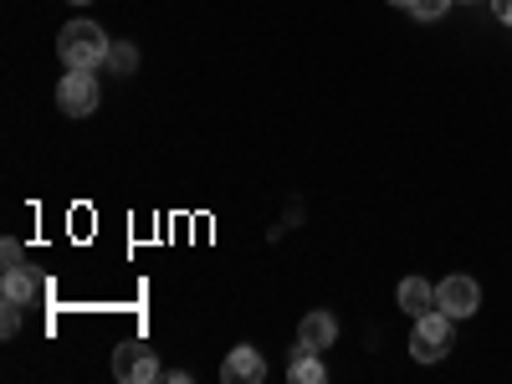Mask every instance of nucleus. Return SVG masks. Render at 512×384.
Here are the masks:
<instances>
[{"instance_id": "423d86ee", "label": "nucleus", "mask_w": 512, "mask_h": 384, "mask_svg": "<svg viewBox=\"0 0 512 384\" xmlns=\"http://www.w3.org/2000/svg\"><path fill=\"white\" fill-rule=\"evenodd\" d=\"M221 379H226V384H262V379H267V359L256 354L251 344H241V349H231V354H226Z\"/></svg>"}, {"instance_id": "4468645a", "label": "nucleus", "mask_w": 512, "mask_h": 384, "mask_svg": "<svg viewBox=\"0 0 512 384\" xmlns=\"http://www.w3.org/2000/svg\"><path fill=\"white\" fill-rule=\"evenodd\" d=\"M0 328H6V338L21 328V303H6V318H0Z\"/></svg>"}, {"instance_id": "1a4fd4ad", "label": "nucleus", "mask_w": 512, "mask_h": 384, "mask_svg": "<svg viewBox=\"0 0 512 384\" xmlns=\"http://www.w3.org/2000/svg\"><path fill=\"white\" fill-rule=\"evenodd\" d=\"M0 292H6V303H31V297L41 292V282H36V272H26V267H6V287H0Z\"/></svg>"}, {"instance_id": "f03ea898", "label": "nucleus", "mask_w": 512, "mask_h": 384, "mask_svg": "<svg viewBox=\"0 0 512 384\" xmlns=\"http://www.w3.org/2000/svg\"><path fill=\"white\" fill-rule=\"evenodd\" d=\"M410 354L420 359V364H436V359H446L451 354V313H425V318H415V338H410Z\"/></svg>"}, {"instance_id": "39448f33", "label": "nucleus", "mask_w": 512, "mask_h": 384, "mask_svg": "<svg viewBox=\"0 0 512 384\" xmlns=\"http://www.w3.org/2000/svg\"><path fill=\"white\" fill-rule=\"evenodd\" d=\"M477 303H482V287H477L472 277H446V282L436 287V308L451 313V318H472Z\"/></svg>"}, {"instance_id": "f8f14e48", "label": "nucleus", "mask_w": 512, "mask_h": 384, "mask_svg": "<svg viewBox=\"0 0 512 384\" xmlns=\"http://www.w3.org/2000/svg\"><path fill=\"white\" fill-rule=\"evenodd\" d=\"M108 62H113L118 72H134V67H139V52H134V47H128V41H118V47L108 52Z\"/></svg>"}, {"instance_id": "ddd939ff", "label": "nucleus", "mask_w": 512, "mask_h": 384, "mask_svg": "<svg viewBox=\"0 0 512 384\" xmlns=\"http://www.w3.org/2000/svg\"><path fill=\"white\" fill-rule=\"evenodd\" d=\"M0 256H6V267H26V246H21V241H11V236L0 241Z\"/></svg>"}, {"instance_id": "f257e3e1", "label": "nucleus", "mask_w": 512, "mask_h": 384, "mask_svg": "<svg viewBox=\"0 0 512 384\" xmlns=\"http://www.w3.org/2000/svg\"><path fill=\"white\" fill-rule=\"evenodd\" d=\"M57 52H62L67 67L93 72V67L108 62V36H103L98 21H72V26H62V36H57Z\"/></svg>"}, {"instance_id": "f3484780", "label": "nucleus", "mask_w": 512, "mask_h": 384, "mask_svg": "<svg viewBox=\"0 0 512 384\" xmlns=\"http://www.w3.org/2000/svg\"><path fill=\"white\" fill-rule=\"evenodd\" d=\"M395 6H410V0H395Z\"/></svg>"}, {"instance_id": "20e7f679", "label": "nucleus", "mask_w": 512, "mask_h": 384, "mask_svg": "<svg viewBox=\"0 0 512 384\" xmlns=\"http://www.w3.org/2000/svg\"><path fill=\"white\" fill-rule=\"evenodd\" d=\"M113 374L123 384H154L159 379V359L149 344H118L113 349Z\"/></svg>"}, {"instance_id": "2eb2a0df", "label": "nucleus", "mask_w": 512, "mask_h": 384, "mask_svg": "<svg viewBox=\"0 0 512 384\" xmlns=\"http://www.w3.org/2000/svg\"><path fill=\"white\" fill-rule=\"evenodd\" d=\"M492 11H497V16H502V21L512 26V0H492Z\"/></svg>"}, {"instance_id": "9b49d317", "label": "nucleus", "mask_w": 512, "mask_h": 384, "mask_svg": "<svg viewBox=\"0 0 512 384\" xmlns=\"http://www.w3.org/2000/svg\"><path fill=\"white\" fill-rule=\"evenodd\" d=\"M451 11V0H410V16L415 21H441Z\"/></svg>"}, {"instance_id": "6e6552de", "label": "nucleus", "mask_w": 512, "mask_h": 384, "mask_svg": "<svg viewBox=\"0 0 512 384\" xmlns=\"http://www.w3.org/2000/svg\"><path fill=\"white\" fill-rule=\"evenodd\" d=\"M395 297H400V313H410V318H425V313H436V287L425 282V277H405Z\"/></svg>"}, {"instance_id": "7ed1b4c3", "label": "nucleus", "mask_w": 512, "mask_h": 384, "mask_svg": "<svg viewBox=\"0 0 512 384\" xmlns=\"http://www.w3.org/2000/svg\"><path fill=\"white\" fill-rule=\"evenodd\" d=\"M57 108H62L67 118H88V113L98 108V77L67 67V77L57 82Z\"/></svg>"}, {"instance_id": "0eeeda50", "label": "nucleus", "mask_w": 512, "mask_h": 384, "mask_svg": "<svg viewBox=\"0 0 512 384\" xmlns=\"http://www.w3.org/2000/svg\"><path fill=\"white\" fill-rule=\"evenodd\" d=\"M338 338V323H333V313H308L303 323H297V349H313V354H323L328 344Z\"/></svg>"}, {"instance_id": "9d476101", "label": "nucleus", "mask_w": 512, "mask_h": 384, "mask_svg": "<svg viewBox=\"0 0 512 384\" xmlns=\"http://www.w3.org/2000/svg\"><path fill=\"white\" fill-rule=\"evenodd\" d=\"M287 374H292V384H323V359L313 349H297L292 364H287Z\"/></svg>"}, {"instance_id": "dca6fc26", "label": "nucleus", "mask_w": 512, "mask_h": 384, "mask_svg": "<svg viewBox=\"0 0 512 384\" xmlns=\"http://www.w3.org/2000/svg\"><path fill=\"white\" fill-rule=\"evenodd\" d=\"M72 6H88V0H72Z\"/></svg>"}]
</instances>
